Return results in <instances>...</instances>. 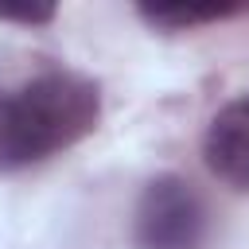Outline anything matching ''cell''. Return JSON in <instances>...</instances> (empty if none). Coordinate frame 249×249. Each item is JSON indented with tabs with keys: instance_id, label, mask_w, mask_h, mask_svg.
I'll use <instances>...</instances> for the list:
<instances>
[{
	"instance_id": "277c9868",
	"label": "cell",
	"mask_w": 249,
	"mask_h": 249,
	"mask_svg": "<svg viewBox=\"0 0 249 249\" xmlns=\"http://www.w3.org/2000/svg\"><path fill=\"white\" fill-rule=\"evenodd\" d=\"M140 16L148 23H160V27H191V23H206V19H222V16H233V8H140Z\"/></svg>"
},
{
	"instance_id": "3957f363",
	"label": "cell",
	"mask_w": 249,
	"mask_h": 249,
	"mask_svg": "<svg viewBox=\"0 0 249 249\" xmlns=\"http://www.w3.org/2000/svg\"><path fill=\"white\" fill-rule=\"evenodd\" d=\"M202 160L214 179L233 191H249V93L226 101L202 136Z\"/></svg>"
},
{
	"instance_id": "6da1fadb",
	"label": "cell",
	"mask_w": 249,
	"mask_h": 249,
	"mask_svg": "<svg viewBox=\"0 0 249 249\" xmlns=\"http://www.w3.org/2000/svg\"><path fill=\"white\" fill-rule=\"evenodd\" d=\"M101 89L74 70H39L0 86V171L43 163L97 128Z\"/></svg>"
},
{
	"instance_id": "7a4b0ae2",
	"label": "cell",
	"mask_w": 249,
	"mask_h": 249,
	"mask_svg": "<svg viewBox=\"0 0 249 249\" xmlns=\"http://www.w3.org/2000/svg\"><path fill=\"white\" fill-rule=\"evenodd\" d=\"M210 233V210L195 183L183 175H156L132 218L136 249H202Z\"/></svg>"
}]
</instances>
